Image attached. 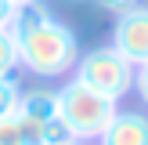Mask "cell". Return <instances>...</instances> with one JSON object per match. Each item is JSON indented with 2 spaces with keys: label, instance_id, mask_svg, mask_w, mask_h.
Segmentation results:
<instances>
[{
  "label": "cell",
  "instance_id": "obj_1",
  "mask_svg": "<svg viewBox=\"0 0 148 145\" xmlns=\"http://www.w3.org/2000/svg\"><path fill=\"white\" fill-rule=\"evenodd\" d=\"M14 44H18V65L40 80L69 76L79 62V40L58 14H51L43 4L18 7L11 22Z\"/></svg>",
  "mask_w": 148,
  "mask_h": 145
},
{
  "label": "cell",
  "instance_id": "obj_2",
  "mask_svg": "<svg viewBox=\"0 0 148 145\" xmlns=\"http://www.w3.org/2000/svg\"><path fill=\"white\" fill-rule=\"evenodd\" d=\"M58 113L76 134V142H98L105 134V127L112 123V116L119 113V102L105 98L101 91H94L72 76L65 87H58Z\"/></svg>",
  "mask_w": 148,
  "mask_h": 145
},
{
  "label": "cell",
  "instance_id": "obj_3",
  "mask_svg": "<svg viewBox=\"0 0 148 145\" xmlns=\"http://www.w3.org/2000/svg\"><path fill=\"white\" fill-rule=\"evenodd\" d=\"M72 72H76V80H83L87 87L101 91L105 98H112V102L127 98V94L134 91V65H130L112 44L79 55V62H76Z\"/></svg>",
  "mask_w": 148,
  "mask_h": 145
},
{
  "label": "cell",
  "instance_id": "obj_4",
  "mask_svg": "<svg viewBox=\"0 0 148 145\" xmlns=\"http://www.w3.org/2000/svg\"><path fill=\"white\" fill-rule=\"evenodd\" d=\"M112 47L127 58L130 65H145L148 62V7H134V11L119 14L112 29Z\"/></svg>",
  "mask_w": 148,
  "mask_h": 145
},
{
  "label": "cell",
  "instance_id": "obj_5",
  "mask_svg": "<svg viewBox=\"0 0 148 145\" xmlns=\"http://www.w3.org/2000/svg\"><path fill=\"white\" fill-rule=\"evenodd\" d=\"M98 145H148V113L137 109H119Z\"/></svg>",
  "mask_w": 148,
  "mask_h": 145
},
{
  "label": "cell",
  "instance_id": "obj_6",
  "mask_svg": "<svg viewBox=\"0 0 148 145\" xmlns=\"http://www.w3.org/2000/svg\"><path fill=\"white\" fill-rule=\"evenodd\" d=\"M18 116L25 120V127L33 130V145H36V130L43 123H51L58 116V91L51 87H36V91H22L18 102Z\"/></svg>",
  "mask_w": 148,
  "mask_h": 145
},
{
  "label": "cell",
  "instance_id": "obj_7",
  "mask_svg": "<svg viewBox=\"0 0 148 145\" xmlns=\"http://www.w3.org/2000/svg\"><path fill=\"white\" fill-rule=\"evenodd\" d=\"M0 145H33V130L25 127V120L18 113L0 120Z\"/></svg>",
  "mask_w": 148,
  "mask_h": 145
},
{
  "label": "cell",
  "instance_id": "obj_8",
  "mask_svg": "<svg viewBox=\"0 0 148 145\" xmlns=\"http://www.w3.org/2000/svg\"><path fill=\"white\" fill-rule=\"evenodd\" d=\"M72 142H76V134H72L69 123L62 120V113H58L51 123H43V127L36 130V145H72Z\"/></svg>",
  "mask_w": 148,
  "mask_h": 145
},
{
  "label": "cell",
  "instance_id": "obj_9",
  "mask_svg": "<svg viewBox=\"0 0 148 145\" xmlns=\"http://www.w3.org/2000/svg\"><path fill=\"white\" fill-rule=\"evenodd\" d=\"M18 69V44L11 29H0V76H11Z\"/></svg>",
  "mask_w": 148,
  "mask_h": 145
},
{
  "label": "cell",
  "instance_id": "obj_10",
  "mask_svg": "<svg viewBox=\"0 0 148 145\" xmlns=\"http://www.w3.org/2000/svg\"><path fill=\"white\" fill-rule=\"evenodd\" d=\"M18 102H22V87L14 76H0V120L11 113H18Z\"/></svg>",
  "mask_w": 148,
  "mask_h": 145
},
{
  "label": "cell",
  "instance_id": "obj_11",
  "mask_svg": "<svg viewBox=\"0 0 148 145\" xmlns=\"http://www.w3.org/2000/svg\"><path fill=\"white\" fill-rule=\"evenodd\" d=\"M94 4L101 7V11H108V14H127V11H134V7H141L145 0H94Z\"/></svg>",
  "mask_w": 148,
  "mask_h": 145
},
{
  "label": "cell",
  "instance_id": "obj_12",
  "mask_svg": "<svg viewBox=\"0 0 148 145\" xmlns=\"http://www.w3.org/2000/svg\"><path fill=\"white\" fill-rule=\"evenodd\" d=\"M134 91H137V98L148 105V62L134 69Z\"/></svg>",
  "mask_w": 148,
  "mask_h": 145
},
{
  "label": "cell",
  "instance_id": "obj_13",
  "mask_svg": "<svg viewBox=\"0 0 148 145\" xmlns=\"http://www.w3.org/2000/svg\"><path fill=\"white\" fill-rule=\"evenodd\" d=\"M14 14H18V4L14 0H0V29H11Z\"/></svg>",
  "mask_w": 148,
  "mask_h": 145
},
{
  "label": "cell",
  "instance_id": "obj_14",
  "mask_svg": "<svg viewBox=\"0 0 148 145\" xmlns=\"http://www.w3.org/2000/svg\"><path fill=\"white\" fill-rule=\"evenodd\" d=\"M18 7H25V4H43V0H14Z\"/></svg>",
  "mask_w": 148,
  "mask_h": 145
},
{
  "label": "cell",
  "instance_id": "obj_15",
  "mask_svg": "<svg viewBox=\"0 0 148 145\" xmlns=\"http://www.w3.org/2000/svg\"><path fill=\"white\" fill-rule=\"evenodd\" d=\"M62 4H90V0H62Z\"/></svg>",
  "mask_w": 148,
  "mask_h": 145
},
{
  "label": "cell",
  "instance_id": "obj_16",
  "mask_svg": "<svg viewBox=\"0 0 148 145\" xmlns=\"http://www.w3.org/2000/svg\"><path fill=\"white\" fill-rule=\"evenodd\" d=\"M72 145H90V142H72Z\"/></svg>",
  "mask_w": 148,
  "mask_h": 145
}]
</instances>
